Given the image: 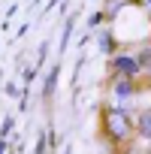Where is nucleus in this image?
Instances as JSON below:
<instances>
[{"instance_id":"1","label":"nucleus","mask_w":151,"mask_h":154,"mask_svg":"<svg viewBox=\"0 0 151 154\" xmlns=\"http://www.w3.org/2000/svg\"><path fill=\"white\" fill-rule=\"evenodd\" d=\"M103 124H106V133L115 142H127V136L133 133V121H130V115L124 109H106Z\"/></svg>"},{"instance_id":"2","label":"nucleus","mask_w":151,"mask_h":154,"mask_svg":"<svg viewBox=\"0 0 151 154\" xmlns=\"http://www.w3.org/2000/svg\"><path fill=\"white\" fill-rule=\"evenodd\" d=\"M142 75V60L136 54H115L112 57V79H139Z\"/></svg>"},{"instance_id":"3","label":"nucleus","mask_w":151,"mask_h":154,"mask_svg":"<svg viewBox=\"0 0 151 154\" xmlns=\"http://www.w3.org/2000/svg\"><path fill=\"white\" fill-rule=\"evenodd\" d=\"M133 91H136L133 79H112V94H115V97L127 100V97H133Z\"/></svg>"},{"instance_id":"4","label":"nucleus","mask_w":151,"mask_h":154,"mask_svg":"<svg viewBox=\"0 0 151 154\" xmlns=\"http://www.w3.org/2000/svg\"><path fill=\"white\" fill-rule=\"evenodd\" d=\"M136 133L145 136V139H151V112H142L136 118Z\"/></svg>"},{"instance_id":"5","label":"nucleus","mask_w":151,"mask_h":154,"mask_svg":"<svg viewBox=\"0 0 151 154\" xmlns=\"http://www.w3.org/2000/svg\"><path fill=\"white\" fill-rule=\"evenodd\" d=\"M136 57L142 60V72H145V75H151V48H148V51H142V54H136Z\"/></svg>"},{"instance_id":"6","label":"nucleus","mask_w":151,"mask_h":154,"mask_svg":"<svg viewBox=\"0 0 151 154\" xmlns=\"http://www.w3.org/2000/svg\"><path fill=\"white\" fill-rule=\"evenodd\" d=\"M48 151V136H39V142H36V154H45Z\"/></svg>"},{"instance_id":"7","label":"nucleus","mask_w":151,"mask_h":154,"mask_svg":"<svg viewBox=\"0 0 151 154\" xmlns=\"http://www.w3.org/2000/svg\"><path fill=\"white\" fill-rule=\"evenodd\" d=\"M6 151V139H0V154H3Z\"/></svg>"}]
</instances>
